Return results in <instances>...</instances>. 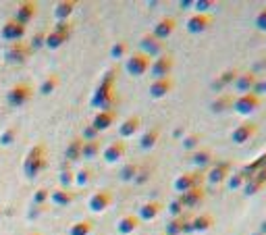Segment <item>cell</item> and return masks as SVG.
I'll return each instance as SVG.
<instances>
[{
	"label": "cell",
	"instance_id": "10",
	"mask_svg": "<svg viewBox=\"0 0 266 235\" xmlns=\"http://www.w3.org/2000/svg\"><path fill=\"white\" fill-rule=\"evenodd\" d=\"M177 29V21L173 19V17H162L160 21H156V25L152 27V36L154 38H158V40H162V42H167L171 36H173V31Z\"/></svg>",
	"mask_w": 266,
	"mask_h": 235
},
{
	"label": "cell",
	"instance_id": "15",
	"mask_svg": "<svg viewBox=\"0 0 266 235\" xmlns=\"http://www.w3.org/2000/svg\"><path fill=\"white\" fill-rule=\"evenodd\" d=\"M212 225H214V219H212V215H208V212H202V215L189 219L191 233H206V231L212 229Z\"/></svg>",
	"mask_w": 266,
	"mask_h": 235
},
{
	"label": "cell",
	"instance_id": "33",
	"mask_svg": "<svg viewBox=\"0 0 266 235\" xmlns=\"http://www.w3.org/2000/svg\"><path fill=\"white\" fill-rule=\"evenodd\" d=\"M87 231H90V223H81V225L75 229V235H85Z\"/></svg>",
	"mask_w": 266,
	"mask_h": 235
},
{
	"label": "cell",
	"instance_id": "8",
	"mask_svg": "<svg viewBox=\"0 0 266 235\" xmlns=\"http://www.w3.org/2000/svg\"><path fill=\"white\" fill-rule=\"evenodd\" d=\"M229 175H231V162H227V160H216V162H212V166L208 169V173L204 175V179H208L212 185H218V183L227 181Z\"/></svg>",
	"mask_w": 266,
	"mask_h": 235
},
{
	"label": "cell",
	"instance_id": "13",
	"mask_svg": "<svg viewBox=\"0 0 266 235\" xmlns=\"http://www.w3.org/2000/svg\"><path fill=\"white\" fill-rule=\"evenodd\" d=\"M177 200L183 204V208H193V206H200L206 200V191L202 187H193V189L185 191V194H179Z\"/></svg>",
	"mask_w": 266,
	"mask_h": 235
},
{
	"label": "cell",
	"instance_id": "35",
	"mask_svg": "<svg viewBox=\"0 0 266 235\" xmlns=\"http://www.w3.org/2000/svg\"><path fill=\"white\" fill-rule=\"evenodd\" d=\"M179 7H181V9H189V7H193V0H181Z\"/></svg>",
	"mask_w": 266,
	"mask_h": 235
},
{
	"label": "cell",
	"instance_id": "21",
	"mask_svg": "<svg viewBox=\"0 0 266 235\" xmlns=\"http://www.w3.org/2000/svg\"><path fill=\"white\" fill-rule=\"evenodd\" d=\"M125 156V144L123 142H113L108 148H106V152H104V158L106 162H117Z\"/></svg>",
	"mask_w": 266,
	"mask_h": 235
},
{
	"label": "cell",
	"instance_id": "19",
	"mask_svg": "<svg viewBox=\"0 0 266 235\" xmlns=\"http://www.w3.org/2000/svg\"><path fill=\"white\" fill-rule=\"evenodd\" d=\"M158 138H160V129H158V127H152V129H148V131L142 133L140 148H142V150H152V148L158 144Z\"/></svg>",
	"mask_w": 266,
	"mask_h": 235
},
{
	"label": "cell",
	"instance_id": "25",
	"mask_svg": "<svg viewBox=\"0 0 266 235\" xmlns=\"http://www.w3.org/2000/svg\"><path fill=\"white\" fill-rule=\"evenodd\" d=\"M110 200H113V198H110V194H108V191H100V194H96L94 198H92V202H90V206H92V210H104L108 204H110Z\"/></svg>",
	"mask_w": 266,
	"mask_h": 235
},
{
	"label": "cell",
	"instance_id": "22",
	"mask_svg": "<svg viewBox=\"0 0 266 235\" xmlns=\"http://www.w3.org/2000/svg\"><path fill=\"white\" fill-rule=\"evenodd\" d=\"M250 177H248V173L246 171H235V173H231L229 177H227V187L231 189V191H237V189H243V185H246V181H248Z\"/></svg>",
	"mask_w": 266,
	"mask_h": 235
},
{
	"label": "cell",
	"instance_id": "23",
	"mask_svg": "<svg viewBox=\"0 0 266 235\" xmlns=\"http://www.w3.org/2000/svg\"><path fill=\"white\" fill-rule=\"evenodd\" d=\"M189 221V217L187 215H181V217H175V219H171L169 223H167V229H164V233L167 235H183V227H185V223Z\"/></svg>",
	"mask_w": 266,
	"mask_h": 235
},
{
	"label": "cell",
	"instance_id": "4",
	"mask_svg": "<svg viewBox=\"0 0 266 235\" xmlns=\"http://www.w3.org/2000/svg\"><path fill=\"white\" fill-rule=\"evenodd\" d=\"M173 67H175V60H173V56L167 52V54H162V56H156L152 62H150V75L154 77V79H164V77H171V71H173Z\"/></svg>",
	"mask_w": 266,
	"mask_h": 235
},
{
	"label": "cell",
	"instance_id": "32",
	"mask_svg": "<svg viewBox=\"0 0 266 235\" xmlns=\"http://www.w3.org/2000/svg\"><path fill=\"white\" fill-rule=\"evenodd\" d=\"M254 25L258 31H266V7L256 15V21H254Z\"/></svg>",
	"mask_w": 266,
	"mask_h": 235
},
{
	"label": "cell",
	"instance_id": "28",
	"mask_svg": "<svg viewBox=\"0 0 266 235\" xmlns=\"http://www.w3.org/2000/svg\"><path fill=\"white\" fill-rule=\"evenodd\" d=\"M115 121V113L113 111H106V113H100L98 117H96V127L98 129H106V127Z\"/></svg>",
	"mask_w": 266,
	"mask_h": 235
},
{
	"label": "cell",
	"instance_id": "6",
	"mask_svg": "<svg viewBox=\"0 0 266 235\" xmlns=\"http://www.w3.org/2000/svg\"><path fill=\"white\" fill-rule=\"evenodd\" d=\"M256 133H258V125L254 121H243V123H239L235 129L231 131V140L237 146H243V144L252 142L256 138Z\"/></svg>",
	"mask_w": 266,
	"mask_h": 235
},
{
	"label": "cell",
	"instance_id": "26",
	"mask_svg": "<svg viewBox=\"0 0 266 235\" xmlns=\"http://www.w3.org/2000/svg\"><path fill=\"white\" fill-rule=\"evenodd\" d=\"M138 171H140V164H138V162H129V164H125V166L121 169L119 177H121V181H133V179H136V175H138Z\"/></svg>",
	"mask_w": 266,
	"mask_h": 235
},
{
	"label": "cell",
	"instance_id": "1",
	"mask_svg": "<svg viewBox=\"0 0 266 235\" xmlns=\"http://www.w3.org/2000/svg\"><path fill=\"white\" fill-rule=\"evenodd\" d=\"M233 113L239 115V117H250L252 113H256L260 109V98L256 94H243V96H237L233 98Z\"/></svg>",
	"mask_w": 266,
	"mask_h": 235
},
{
	"label": "cell",
	"instance_id": "14",
	"mask_svg": "<svg viewBox=\"0 0 266 235\" xmlns=\"http://www.w3.org/2000/svg\"><path fill=\"white\" fill-rule=\"evenodd\" d=\"M237 75H239V69H225L220 75H216V79L212 81V90H214V92L227 90L229 85H233V81H235Z\"/></svg>",
	"mask_w": 266,
	"mask_h": 235
},
{
	"label": "cell",
	"instance_id": "20",
	"mask_svg": "<svg viewBox=\"0 0 266 235\" xmlns=\"http://www.w3.org/2000/svg\"><path fill=\"white\" fill-rule=\"evenodd\" d=\"M138 227H140V219L133 217V215H125V217L117 223V231H119L121 235H131Z\"/></svg>",
	"mask_w": 266,
	"mask_h": 235
},
{
	"label": "cell",
	"instance_id": "36",
	"mask_svg": "<svg viewBox=\"0 0 266 235\" xmlns=\"http://www.w3.org/2000/svg\"><path fill=\"white\" fill-rule=\"evenodd\" d=\"M258 235H266V219L260 223V227H258Z\"/></svg>",
	"mask_w": 266,
	"mask_h": 235
},
{
	"label": "cell",
	"instance_id": "2",
	"mask_svg": "<svg viewBox=\"0 0 266 235\" xmlns=\"http://www.w3.org/2000/svg\"><path fill=\"white\" fill-rule=\"evenodd\" d=\"M204 181V173L202 171H191V173H181L173 181V187L177 194H185V191L193 189V187H202Z\"/></svg>",
	"mask_w": 266,
	"mask_h": 235
},
{
	"label": "cell",
	"instance_id": "11",
	"mask_svg": "<svg viewBox=\"0 0 266 235\" xmlns=\"http://www.w3.org/2000/svg\"><path fill=\"white\" fill-rule=\"evenodd\" d=\"M173 79L171 77H164V79H154L152 83H150V98L152 100H162V98H167L171 92H173Z\"/></svg>",
	"mask_w": 266,
	"mask_h": 235
},
{
	"label": "cell",
	"instance_id": "38",
	"mask_svg": "<svg viewBox=\"0 0 266 235\" xmlns=\"http://www.w3.org/2000/svg\"><path fill=\"white\" fill-rule=\"evenodd\" d=\"M262 94H266V79L262 81Z\"/></svg>",
	"mask_w": 266,
	"mask_h": 235
},
{
	"label": "cell",
	"instance_id": "31",
	"mask_svg": "<svg viewBox=\"0 0 266 235\" xmlns=\"http://www.w3.org/2000/svg\"><path fill=\"white\" fill-rule=\"evenodd\" d=\"M127 52H129V44H127V42H117V44L113 46V56L115 58H123Z\"/></svg>",
	"mask_w": 266,
	"mask_h": 235
},
{
	"label": "cell",
	"instance_id": "37",
	"mask_svg": "<svg viewBox=\"0 0 266 235\" xmlns=\"http://www.w3.org/2000/svg\"><path fill=\"white\" fill-rule=\"evenodd\" d=\"M96 152V144H92L90 148H87V154H94Z\"/></svg>",
	"mask_w": 266,
	"mask_h": 235
},
{
	"label": "cell",
	"instance_id": "17",
	"mask_svg": "<svg viewBox=\"0 0 266 235\" xmlns=\"http://www.w3.org/2000/svg\"><path fill=\"white\" fill-rule=\"evenodd\" d=\"M140 127H142V119L138 115H133L123 121V125L119 127V133H121V138H133L140 131Z\"/></svg>",
	"mask_w": 266,
	"mask_h": 235
},
{
	"label": "cell",
	"instance_id": "29",
	"mask_svg": "<svg viewBox=\"0 0 266 235\" xmlns=\"http://www.w3.org/2000/svg\"><path fill=\"white\" fill-rule=\"evenodd\" d=\"M195 15H208L210 9H214V0H193Z\"/></svg>",
	"mask_w": 266,
	"mask_h": 235
},
{
	"label": "cell",
	"instance_id": "34",
	"mask_svg": "<svg viewBox=\"0 0 266 235\" xmlns=\"http://www.w3.org/2000/svg\"><path fill=\"white\" fill-rule=\"evenodd\" d=\"M173 136H175V138H183V136H185V129H183V127H177V129L173 131Z\"/></svg>",
	"mask_w": 266,
	"mask_h": 235
},
{
	"label": "cell",
	"instance_id": "9",
	"mask_svg": "<svg viewBox=\"0 0 266 235\" xmlns=\"http://www.w3.org/2000/svg\"><path fill=\"white\" fill-rule=\"evenodd\" d=\"M210 25H212V17H210V15H191V17L185 21V29H187L189 33H193V36L208 31Z\"/></svg>",
	"mask_w": 266,
	"mask_h": 235
},
{
	"label": "cell",
	"instance_id": "18",
	"mask_svg": "<svg viewBox=\"0 0 266 235\" xmlns=\"http://www.w3.org/2000/svg\"><path fill=\"white\" fill-rule=\"evenodd\" d=\"M231 106H233V96H231V94H218V96L210 102V111L216 113V115H220V113L229 111Z\"/></svg>",
	"mask_w": 266,
	"mask_h": 235
},
{
	"label": "cell",
	"instance_id": "16",
	"mask_svg": "<svg viewBox=\"0 0 266 235\" xmlns=\"http://www.w3.org/2000/svg\"><path fill=\"white\" fill-rule=\"evenodd\" d=\"M160 210H162V204H160V202H156V200L146 202V204L140 206L138 219H140V221H154V219L160 215Z\"/></svg>",
	"mask_w": 266,
	"mask_h": 235
},
{
	"label": "cell",
	"instance_id": "3",
	"mask_svg": "<svg viewBox=\"0 0 266 235\" xmlns=\"http://www.w3.org/2000/svg\"><path fill=\"white\" fill-rule=\"evenodd\" d=\"M140 52H144L146 56H150V58H156V56H162V54H167V44L162 40H158V38H154L150 31L148 33H144L142 38H140Z\"/></svg>",
	"mask_w": 266,
	"mask_h": 235
},
{
	"label": "cell",
	"instance_id": "5",
	"mask_svg": "<svg viewBox=\"0 0 266 235\" xmlns=\"http://www.w3.org/2000/svg\"><path fill=\"white\" fill-rule=\"evenodd\" d=\"M125 69H127V73L133 75V77L146 75L148 69H150V56H146L144 52H133V54L127 58V62H125Z\"/></svg>",
	"mask_w": 266,
	"mask_h": 235
},
{
	"label": "cell",
	"instance_id": "30",
	"mask_svg": "<svg viewBox=\"0 0 266 235\" xmlns=\"http://www.w3.org/2000/svg\"><path fill=\"white\" fill-rule=\"evenodd\" d=\"M167 212H169V217L171 219H175V217H181V215H185V212H183V204L179 202V200H171L169 204H167Z\"/></svg>",
	"mask_w": 266,
	"mask_h": 235
},
{
	"label": "cell",
	"instance_id": "12",
	"mask_svg": "<svg viewBox=\"0 0 266 235\" xmlns=\"http://www.w3.org/2000/svg\"><path fill=\"white\" fill-rule=\"evenodd\" d=\"M212 162H214V156H212V150H210V148L200 146L197 150L191 152V164L195 166V171H204V169L212 166Z\"/></svg>",
	"mask_w": 266,
	"mask_h": 235
},
{
	"label": "cell",
	"instance_id": "24",
	"mask_svg": "<svg viewBox=\"0 0 266 235\" xmlns=\"http://www.w3.org/2000/svg\"><path fill=\"white\" fill-rule=\"evenodd\" d=\"M200 142H202L200 133L189 131V133H185V136L181 138V148H183L185 152H193V150H197V148H200Z\"/></svg>",
	"mask_w": 266,
	"mask_h": 235
},
{
	"label": "cell",
	"instance_id": "7",
	"mask_svg": "<svg viewBox=\"0 0 266 235\" xmlns=\"http://www.w3.org/2000/svg\"><path fill=\"white\" fill-rule=\"evenodd\" d=\"M256 83H258V75L254 71H243V73L239 71V75L233 81V88H235L237 96H243V94H252Z\"/></svg>",
	"mask_w": 266,
	"mask_h": 235
},
{
	"label": "cell",
	"instance_id": "27",
	"mask_svg": "<svg viewBox=\"0 0 266 235\" xmlns=\"http://www.w3.org/2000/svg\"><path fill=\"white\" fill-rule=\"evenodd\" d=\"M150 177H152V169H150L148 164H140V171H138L136 179H133V183L144 185V183H148V181H150Z\"/></svg>",
	"mask_w": 266,
	"mask_h": 235
}]
</instances>
